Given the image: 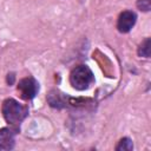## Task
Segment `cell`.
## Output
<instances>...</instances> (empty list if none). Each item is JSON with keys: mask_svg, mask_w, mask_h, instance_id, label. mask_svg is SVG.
I'll return each instance as SVG.
<instances>
[{"mask_svg": "<svg viewBox=\"0 0 151 151\" xmlns=\"http://www.w3.org/2000/svg\"><path fill=\"white\" fill-rule=\"evenodd\" d=\"M18 129H1L0 130V150H12L15 144V134Z\"/></svg>", "mask_w": 151, "mask_h": 151, "instance_id": "5", "label": "cell"}, {"mask_svg": "<svg viewBox=\"0 0 151 151\" xmlns=\"http://www.w3.org/2000/svg\"><path fill=\"white\" fill-rule=\"evenodd\" d=\"M136 21H137V15L133 11H124L120 13L118 18L117 28L120 33H127L134 26Z\"/></svg>", "mask_w": 151, "mask_h": 151, "instance_id": "4", "label": "cell"}, {"mask_svg": "<svg viewBox=\"0 0 151 151\" xmlns=\"http://www.w3.org/2000/svg\"><path fill=\"white\" fill-rule=\"evenodd\" d=\"M70 83L73 88L78 91H84L94 83V76L88 66L79 65L72 70L70 74Z\"/></svg>", "mask_w": 151, "mask_h": 151, "instance_id": "2", "label": "cell"}, {"mask_svg": "<svg viewBox=\"0 0 151 151\" xmlns=\"http://www.w3.org/2000/svg\"><path fill=\"white\" fill-rule=\"evenodd\" d=\"M18 91L20 97L25 100L33 99L39 92V83L33 77H26L21 79L18 84Z\"/></svg>", "mask_w": 151, "mask_h": 151, "instance_id": "3", "label": "cell"}, {"mask_svg": "<svg viewBox=\"0 0 151 151\" xmlns=\"http://www.w3.org/2000/svg\"><path fill=\"white\" fill-rule=\"evenodd\" d=\"M137 6L139 9L147 12V11H150V7H151V0H138Z\"/></svg>", "mask_w": 151, "mask_h": 151, "instance_id": "8", "label": "cell"}, {"mask_svg": "<svg viewBox=\"0 0 151 151\" xmlns=\"http://www.w3.org/2000/svg\"><path fill=\"white\" fill-rule=\"evenodd\" d=\"M132 149H133L132 140H131L130 138H127V137L122 138V139L119 140L118 145L116 146V150H117V151H120V150H123V151H131Z\"/></svg>", "mask_w": 151, "mask_h": 151, "instance_id": "6", "label": "cell"}, {"mask_svg": "<svg viewBox=\"0 0 151 151\" xmlns=\"http://www.w3.org/2000/svg\"><path fill=\"white\" fill-rule=\"evenodd\" d=\"M1 112L5 120L12 126H18L28 114V107L20 104L13 98H8L2 103Z\"/></svg>", "mask_w": 151, "mask_h": 151, "instance_id": "1", "label": "cell"}, {"mask_svg": "<svg viewBox=\"0 0 151 151\" xmlns=\"http://www.w3.org/2000/svg\"><path fill=\"white\" fill-rule=\"evenodd\" d=\"M150 38H146L139 46L138 48V55L140 57H145V58H149L150 57Z\"/></svg>", "mask_w": 151, "mask_h": 151, "instance_id": "7", "label": "cell"}]
</instances>
